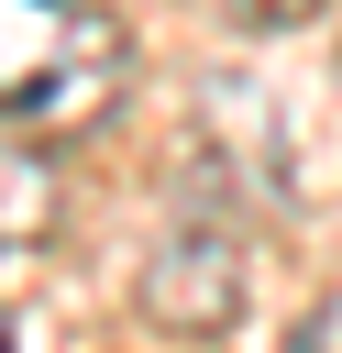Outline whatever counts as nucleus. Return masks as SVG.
<instances>
[{
	"mask_svg": "<svg viewBox=\"0 0 342 353\" xmlns=\"http://www.w3.org/2000/svg\"><path fill=\"white\" fill-rule=\"evenodd\" d=\"M0 353H11V331H0Z\"/></svg>",
	"mask_w": 342,
	"mask_h": 353,
	"instance_id": "obj_6",
	"label": "nucleus"
},
{
	"mask_svg": "<svg viewBox=\"0 0 342 353\" xmlns=\"http://www.w3.org/2000/svg\"><path fill=\"white\" fill-rule=\"evenodd\" d=\"M243 287H254V265H243V232H221V221H177L143 254V320H165V331H232Z\"/></svg>",
	"mask_w": 342,
	"mask_h": 353,
	"instance_id": "obj_2",
	"label": "nucleus"
},
{
	"mask_svg": "<svg viewBox=\"0 0 342 353\" xmlns=\"http://www.w3.org/2000/svg\"><path fill=\"white\" fill-rule=\"evenodd\" d=\"M132 77V44L99 0H0V121L88 132Z\"/></svg>",
	"mask_w": 342,
	"mask_h": 353,
	"instance_id": "obj_1",
	"label": "nucleus"
},
{
	"mask_svg": "<svg viewBox=\"0 0 342 353\" xmlns=\"http://www.w3.org/2000/svg\"><path fill=\"white\" fill-rule=\"evenodd\" d=\"M210 11H232V22H254V33H287V22H320V0H210Z\"/></svg>",
	"mask_w": 342,
	"mask_h": 353,
	"instance_id": "obj_4",
	"label": "nucleus"
},
{
	"mask_svg": "<svg viewBox=\"0 0 342 353\" xmlns=\"http://www.w3.org/2000/svg\"><path fill=\"white\" fill-rule=\"evenodd\" d=\"M298 353H342V298H320V309H309V331H298Z\"/></svg>",
	"mask_w": 342,
	"mask_h": 353,
	"instance_id": "obj_5",
	"label": "nucleus"
},
{
	"mask_svg": "<svg viewBox=\"0 0 342 353\" xmlns=\"http://www.w3.org/2000/svg\"><path fill=\"white\" fill-rule=\"evenodd\" d=\"M44 232H55V176L22 143H0V276H22L44 254Z\"/></svg>",
	"mask_w": 342,
	"mask_h": 353,
	"instance_id": "obj_3",
	"label": "nucleus"
}]
</instances>
